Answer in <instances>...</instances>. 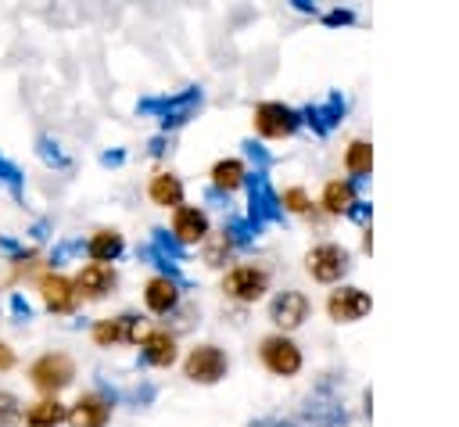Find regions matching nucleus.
Segmentation results:
<instances>
[{
	"label": "nucleus",
	"instance_id": "1",
	"mask_svg": "<svg viewBox=\"0 0 459 427\" xmlns=\"http://www.w3.org/2000/svg\"><path fill=\"white\" fill-rule=\"evenodd\" d=\"M72 377H75V366H72V359H68L65 352H47V355H39V359L29 366L32 388L43 391L47 398H57V391L68 388Z\"/></svg>",
	"mask_w": 459,
	"mask_h": 427
},
{
	"label": "nucleus",
	"instance_id": "2",
	"mask_svg": "<svg viewBox=\"0 0 459 427\" xmlns=\"http://www.w3.org/2000/svg\"><path fill=\"white\" fill-rule=\"evenodd\" d=\"M244 183H247V222L258 230L262 222H276L280 215H283V205H280V197H276V190H273V183H269V176L265 172H255V176H244Z\"/></svg>",
	"mask_w": 459,
	"mask_h": 427
},
{
	"label": "nucleus",
	"instance_id": "3",
	"mask_svg": "<svg viewBox=\"0 0 459 427\" xmlns=\"http://www.w3.org/2000/svg\"><path fill=\"white\" fill-rule=\"evenodd\" d=\"M197 108H201V90H194V86L183 90V93H176V97H151V100H140V111H158L165 129L183 126Z\"/></svg>",
	"mask_w": 459,
	"mask_h": 427
},
{
	"label": "nucleus",
	"instance_id": "4",
	"mask_svg": "<svg viewBox=\"0 0 459 427\" xmlns=\"http://www.w3.org/2000/svg\"><path fill=\"white\" fill-rule=\"evenodd\" d=\"M298 122H301V115H298L294 108H287V104L265 100V104L255 108V129H258L262 136H269V140L290 136V133L298 129Z\"/></svg>",
	"mask_w": 459,
	"mask_h": 427
},
{
	"label": "nucleus",
	"instance_id": "5",
	"mask_svg": "<svg viewBox=\"0 0 459 427\" xmlns=\"http://www.w3.org/2000/svg\"><path fill=\"white\" fill-rule=\"evenodd\" d=\"M262 362H265L273 373H280V377H294V373L301 370V352H298V344H294L290 337L273 334V337L262 341Z\"/></svg>",
	"mask_w": 459,
	"mask_h": 427
},
{
	"label": "nucleus",
	"instance_id": "6",
	"mask_svg": "<svg viewBox=\"0 0 459 427\" xmlns=\"http://www.w3.org/2000/svg\"><path fill=\"white\" fill-rule=\"evenodd\" d=\"M265 287H269V276H265V269H255V266H237L222 280V291L237 301H255L265 294Z\"/></svg>",
	"mask_w": 459,
	"mask_h": 427
},
{
	"label": "nucleus",
	"instance_id": "7",
	"mask_svg": "<svg viewBox=\"0 0 459 427\" xmlns=\"http://www.w3.org/2000/svg\"><path fill=\"white\" fill-rule=\"evenodd\" d=\"M308 273L319 283H333L341 280V273H348V251L337 244H319L308 251Z\"/></svg>",
	"mask_w": 459,
	"mask_h": 427
},
{
	"label": "nucleus",
	"instance_id": "8",
	"mask_svg": "<svg viewBox=\"0 0 459 427\" xmlns=\"http://www.w3.org/2000/svg\"><path fill=\"white\" fill-rule=\"evenodd\" d=\"M226 373V355L215 344H201L186 355V377L197 384H215Z\"/></svg>",
	"mask_w": 459,
	"mask_h": 427
},
{
	"label": "nucleus",
	"instance_id": "9",
	"mask_svg": "<svg viewBox=\"0 0 459 427\" xmlns=\"http://www.w3.org/2000/svg\"><path fill=\"white\" fill-rule=\"evenodd\" d=\"M68 427H104L111 420V402L97 391H86L75 398V405L65 413Z\"/></svg>",
	"mask_w": 459,
	"mask_h": 427
},
{
	"label": "nucleus",
	"instance_id": "10",
	"mask_svg": "<svg viewBox=\"0 0 459 427\" xmlns=\"http://www.w3.org/2000/svg\"><path fill=\"white\" fill-rule=\"evenodd\" d=\"M369 294L366 291H359V287H341V291H333L330 294V301H326V312L337 319V323H351V319H362L366 312H369Z\"/></svg>",
	"mask_w": 459,
	"mask_h": 427
},
{
	"label": "nucleus",
	"instance_id": "11",
	"mask_svg": "<svg viewBox=\"0 0 459 427\" xmlns=\"http://www.w3.org/2000/svg\"><path fill=\"white\" fill-rule=\"evenodd\" d=\"M39 294H43V305H47L50 312H72L75 301H79L75 283H72L68 276H61V273H47V276L39 280Z\"/></svg>",
	"mask_w": 459,
	"mask_h": 427
},
{
	"label": "nucleus",
	"instance_id": "12",
	"mask_svg": "<svg viewBox=\"0 0 459 427\" xmlns=\"http://www.w3.org/2000/svg\"><path fill=\"white\" fill-rule=\"evenodd\" d=\"M305 316H308V298L298 294V291H283V294H276L273 305H269V319H273L276 327H283V330L301 327Z\"/></svg>",
	"mask_w": 459,
	"mask_h": 427
},
{
	"label": "nucleus",
	"instance_id": "13",
	"mask_svg": "<svg viewBox=\"0 0 459 427\" xmlns=\"http://www.w3.org/2000/svg\"><path fill=\"white\" fill-rule=\"evenodd\" d=\"M305 416L319 427H333V423H344V409H341V398L323 384L316 395H308L305 402Z\"/></svg>",
	"mask_w": 459,
	"mask_h": 427
},
{
	"label": "nucleus",
	"instance_id": "14",
	"mask_svg": "<svg viewBox=\"0 0 459 427\" xmlns=\"http://www.w3.org/2000/svg\"><path fill=\"white\" fill-rule=\"evenodd\" d=\"M172 237L179 244H197L208 237V219L201 208H190V205H179L176 215H172Z\"/></svg>",
	"mask_w": 459,
	"mask_h": 427
},
{
	"label": "nucleus",
	"instance_id": "15",
	"mask_svg": "<svg viewBox=\"0 0 459 427\" xmlns=\"http://www.w3.org/2000/svg\"><path fill=\"white\" fill-rule=\"evenodd\" d=\"M111 287H115V269L100 266V262L82 266L75 276V294H82V298H104Z\"/></svg>",
	"mask_w": 459,
	"mask_h": 427
},
{
	"label": "nucleus",
	"instance_id": "16",
	"mask_svg": "<svg viewBox=\"0 0 459 427\" xmlns=\"http://www.w3.org/2000/svg\"><path fill=\"white\" fill-rule=\"evenodd\" d=\"M93 341L97 344H126L136 341V316H115V319H100L93 327Z\"/></svg>",
	"mask_w": 459,
	"mask_h": 427
},
{
	"label": "nucleus",
	"instance_id": "17",
	"mask_svg": "<svg viewBox=\"0 0 459 427\" xmlns=\"http://www.w3.org/2000/svg\"><path fill=\"white\" fill-rule=\"evenodd\" d=\"M140 348H143V362H154V366H172L176 362V337L165 334V330H151Z\"/></svg>",
	"mask_w": 459,
	"mask_h": 427
},
{
	"label": "nucleus",
	"instance_id": "18",
	"mask_svg": "<svg viewBox=\"0 0 459 427\" xmlns=\"http://www.w3.org/2000/svg\"><path fill=\"white\" fill-rule=\"evenodd\" d=\"M122 233H115V230H97L90 240H86V251H90V258L93 262H100V266H108V262H115L118 255H122Z\"/></svg>",
	"mask_w": 459,
	"mask_h": 427
},
{
	"label": "nucleus",
	"instance_id": "19",
	"mask_svg": "<svg viewBox=\"0 0 459 427\" xmlns=\"http://www.w3.org/2000/svg\"><path fill=\"white\" fill-rule=\"evenodd\" d=\"M151 201L161 205V208H179V205H183V183H179V176L158 172V176L151 179Z\"/></svg>",
	"mask_w": 459,
	"mask_h": 427
},
{
	"label": "nucleus",
	"instance_id": "20",
	"mask_svg": "<svg viewBox=\"0 0 459 427\" xmlns=\"http://www.w3.org/2000/svg\"><path fill=\"white\" fill-rule=\"evenodd\" d=\"M176 283L169 280V276H154V280H147V287H143V301H147V309L151 312H169L172 305H176Z\"/></svg>",
	"mask_w": 459,
	"mask_h": 427
},
{
	"label": "nucleus",
	"instance_id": "21",
	"mask_svg": "<svg viewBox=\"0 0 459 427\" xmlns=\"http://www.w3.org/2000/svg\"><path fill=\"white\" fill-rule=\"evenodd\" d=\"M65 405L57 402V398H39V402H32L29 409H25V423L29 427H57L61 420H65Z\"/></svg>",
	"mask_w": 459,
	"mask_h": 427
},
{
	"label": "nucleus",
	"instance_id": "22",
	"mask_svg": "<svg viewBox=\"0 0 459 427\" xmlns=\"http://www.w3.org/2000/svg\"><path fill=\"white\" fill-rule=\"evenodd\" d=\"M341 111H344V100H341V93H330V100H326L323 108H308V111H305V122H308L316 133H330V129L337 126Z\"/></svg>",
	"mask_w": 459,
	"mask_h": 427
},
{
	"label": "nucleus",
	"instance_id": "23",
	"mask_svg": "<svg viewBox=\"0 0 459 427\" xmlns=\"http://www.w3.org/2000/svg\"><path fill=\"white\" fill-rule=\"evenodd\" d=\"M212 179H215V190H237L240 183H244V165L237 161V158H226V161H215V169H212Z\"/></svg>",
	"mask_w": 459,
	"mask_h": 427
},
{
	"label": "nucleus",
	"instance_id": "24",
	"mask_svg": "<svg viewBox=\"0 0 459 427\" xmlns=\"http://www.w3.org/2000/svg\"><path fill=\"white\" fill-rule=\"evenodd\" d=\"M323 205H326L330 212H348V208L355 205V187H351L348 179H333V183H326V190H323Z\"/></svg>",
	"mask_w": 459,
	"mask_h": 427
},
{
	"label": "nucleus",
	"instance_id": "25",
	"mask_svg": "<svg viewBox=\"0 0 459 427\" xmlns=\"http://www.w3.org/2000/svg\"><path fill=\"white\" fill-rule=\"evenodd\" d=\"M369 161H373V147H369L366 140H355V144L348 147V154H344V165H348V172H355V176L369 172Z\"/></svg>",
	"mask_w": 459,
	"mask_h": 427
},
{
	"label": "nucleus",
	"instance_id": "26",
	"mask_svg": "<svg viewBox=\"0 0 459 427\" xmlns=\"http://www.w3.org/2000/svg\"><path fill=\"white\" fill-rule=\"evenodd\" d=\"M230 244H251L255 237H258V230L247 222V219H230L226 222V233H222Z\"/></svg>",
	"mask_w": 459,
	"mask_h": 427
},
{
	"label": "nucleus",
	"instance_id": "27",
	"mask_svg": "<svg viewBox=\"0 0 459 427\" xmlns=\"http://www.w3.org/2000/svg\"><path fill=\"white\" fill-rule=\"evenodd\" d=\"M22 420V402L11 391H0V427H14Z\"/></svg>",
	"mask_w": 459,
	"mask_h": 427
},
{
	"label": "nucleus",
	"instance_id": "28",
	"mask_svg": "<svg viewBox=\"0 0 459 427\" xmlns=\"http://www.w3.org/2000/svg\"><path fill=\"white\" fill-rule=\"evenodd\" d=\"M0 183H7V190H11L14 201H22V172L7 158H0Z\"/></svg>",
	"mask_w": 459,
	"mask_h": 427
},
{
	"label": "nucleus",
	"instance_id": "29",
	"mask_svg": "<svg viewBox=\"0 0 459 427\" xmlns=\"http://www.w3.org/2000/svg\"><path fill=\"white\" fill-rule=\"evenodd\" d=\"M36 144H39V158H43L47 165H68V158L57 151V144H54L50 136H39Z\"/></svg>",
	"mask_w": 459,
	"mask_h": 427
},
{
	"label": "nucleus",
	"instance_id": "30",
	"mask_svg": "<svg viewBox=\"0 0 459 427\" xmlns=\"http://www.w3.org/2000/svg\"><path fill=\"white\" fill-rule=\"evenodd\" d=\"M280 205H287L290 212H305V208H308V197H305V190H298V187H294V190H287V194H283V201H280Z\"/></svg>",
	"mask_w": 459,
	"mask_h": 427
},
{
	"label": "nucleus",
	"instance_id": "31",
	"mask_svg": "<svg viewBox=\"0 0 459 427\" xmlns=\"http://www.w3.org/2000/svg\"><path fill=\"white\" fill-rule=\"evenodd\" d=\"M79 248H82V240H65V244H57V248H54L50 262H54V266H61V262H65L72 251H79Z\"/></svg>",
	"mask_w": 459,
	"mask_h": 427
},
{
	"label": "nucleus",
	"instance_id": "32",
	"mask_svg": "<svg viewBox=\"0 0 459 427\" xmlns=\"http://www.w3.org/2000/svg\"><path fill=\"white\" fill-rule=\"evenodd\" d=\"M230 248H233V244H230L226 237H219V240H215V244L208 248V255H204V258H208L212 266H219V258H222V251H230Z\"/></svg>",
	"mask_w": 459,
	"mask_h": 427
},
{
	"label": "nucleus",
	"instance_id": "33",
	"mask_svg": "<svg viewBox=\"0 0 459 427\" xmlns=\"http://www.w3.org/2000/svg\"><path fill=\"white\" fill-rule=\"evenodd\" d=\"M11 312H14V316H25V319L32 316V309H29V301H25L22 294H11Z\"/></svg>",
	"mask_w": 459,
	"mask_h": 427
},
{
	"label": "nucleus",
	"instance_id": "34",
	"mask_svg": "<svg viewBox=\"0 0 459 427\" xmlns=\"http://www.w3.org/2000/svg\"><path fill=\"white\" fill-rule=\"evenodd\" d=\"M348 215L359 219V222H366V219H369V205H366V201H355V205L348 208Z\"/></svg>",
	"mask_w": 459,
	"mask_h": 427
},
{
	"label": "nucleus",
	"instance_id": "35",
	"mask_svg": "<svg viewBox=\"0 0 459 427\" xmlns=\"http://www.w3.org/2000/svg\"><path fill=\"white\" fill-rule=\"evenodd\" d=\"M14 366V348L0 341V370H11Z\"/></svg>",
	"mask_w": 459,
	"mask_h": 427
},
{
	"label": "nucleus",
	"instance_id": "36",
	"mask_svg": "<svg viewBox=\"0 0 459 427\" xmlns=\"http://www.w3.org/2000/svg\"><path fill=\"white\" fill-rule=\"evenodd\" d=\"M244 151H247V154H251L255 161H262V165H269V154H265V151H262L258 144H244Z\"/></svg>",
	"mask_w": 459,
	"mask_h": 427
},
{
	"label": "nucleus",
	"instance_id": "37",
	"mask_svg": "<svg viewBox=\"0 0 459 427\" xmlns=\"http://www.w3.org/2000/svg\"><path fill=\"white\" fill-rule=\"evenodd\" d=\"M326 22H330V25H341V22H351V11H330V14H326Z\"/></svg>",
	"mask_w": 459,
	"mask_h": 427
},
{
	"label": "nucleus",
	"instance_id": "38",
	"mask_svg": "<svg viewBox=\"0 0 459 427\" xmlns=\"http://www.w3.org/2000/svg\"><path fill=\"white\" fill-rule=\"evenodd\" d=\"M251 427H294L290 420H255Z\"/></svg>",
	"mask_w": 459,
	"mask_h": 427
},
{
	"label": "nucleus",
	"instance_id": "39",
	"mask_svg": "<svg viewBox=\"0 0 459 427\" xmlns=\"http://www.w3.org/2000/svg\"><path fill=\"white\" fill-rule=\"evenodd\" d=\"M100 161L104 165H118L122 161V151H108V154H100Z\"/></svg>",
	"mask_w": 459,
	"mask_h": 427
}]
</instances>
